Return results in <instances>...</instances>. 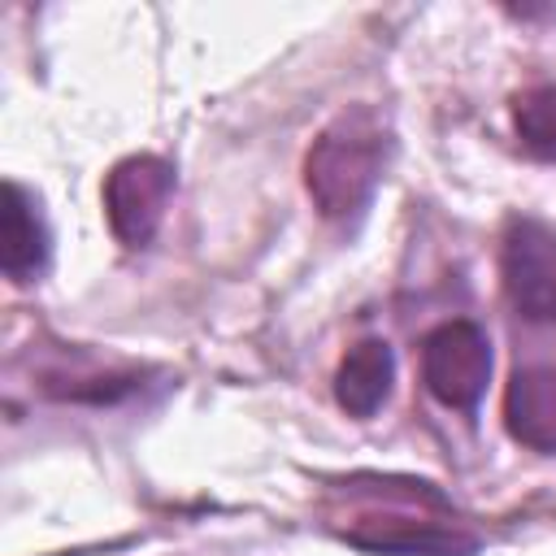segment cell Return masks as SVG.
I'll return each mask as SVG.
<instances>
[{
	"instance_id": "1",
	"label": "cell",
	"mask_w": 556,
	"mask_h": 556,
	"mask_svg": "<svg viewBox=\"0 0 556 556\" xmlns=\"http://www.w3.org/2000/svg\"><path fill=\"white\" fill-rule=\"evenodd\" d=\"M391 126L378 109L352 104L343 109L304 156V187L326 222H356L391 161Z\"/></svg>"
},
{
	"instance_id": "2",
	"label": "cell",
	"mask_w": 556,
	"mask_h": 556,
	"mask_svg": "<svg viewBox=\"0 0 556 556\" xmlns=\"http://www.w3.org/2000/svg\"><path fill=\"white\" fill-rule=\"evenodd\" d=\"M421 382L443 408H478L491 382V339L478 321H443L421 339Z\"/></svg>"
},
{
	"instance_id": "3",
	"label": "cell",
	"mask_w": 556,
	"mask_h": 556,
	"mask_svg": "<svg viewBox=\"0 0 556 556\" xmlns=\"http://www.w3.org/2000/svg\"><path fill=\"white\" fill-rule=\"evenodd\" d=\"M174 187H178V174L165 156L139 152V156L117 161L104 178V217H109V230L117 235V243L148 248L165 222Z\"/></svg>"
},
{
	"instance_id": "4",
	"label": "cell",
	"mask_w": 556,
	"mask_h": 556,
	"mask_svg": "<svg viewBox=\"0 0 556 556\" xmlns=\"http://www.w3.org/2000/svg\"><path fill=\"white\" fill-rule=\"evenodd\" d=\"M500 278L508 304L526 321L556 326V226L539 217H513L500 248Z\"/></svg>"
},
{
	"instance_id": "5",
	"label": "cell",
	"mask_w": 556,
	"mask_h": 556,
	"mask_svg": "<svg viewBox=\"0 0 556 556\" xmlns=\"http://www.w3.org/2000/svg\"><path fill=\"white\" fill-rule=\"evenodd\" d=\"M343 539L374 556H473L478 539L447 521L426 517H365L361 526L343 530Z\"/></svg>"
},
{
	"instance_id": "6",
	"label": "cell",
	"mask_w": 556,
	"mask_h": 556,
	"mask_svg": "<svg viewBox=\"0 0 556 556\" xmlns=\"http://www.w3.org/2000/svg\"><path fill=\"white\" fill-rule=\"evenodd\" d=\"M52 252V235L39 208V195L22 182H4V200H0V269L13 282H30Z\"/></svg>"
},
{
	"instance_id": "7",
	"label": "cell",
	"mask_w": 556,
	"mask_h": 556,
	"mask_svg": "<svg viewBox=\"0 0 556 556\" xmlns=\"http://www.w3.org/2000/svg\"><path fill=\"white\" fill-rule=\"evenodd\" d=\"M508 434L543 456H556V365H521L504 387Z\"/></svg>"
},
{
	"instance_id": "8",
	"label": "cell",
	"mask_w": 556,
	"mask_h": 556,
	"mask_svg": "<svg viewBox=\"0 0 556 556\" xmlns=\"http://www.w3.org/2000/svg\"><path fill=\"white\" fill-rule=\"evenodd\" d=\"M395 382V352L387 339H361L334 369V400L352 417H374Z\"/></svg>"
},
{
	"instance_id": "9",
	"label": "cell",
	"mask_w": 556,
	"mask_h": 556,
	"mask_svg": "<svg viewBox=\"0 0 556 556\" xmlns=\"http://www.w3.org/2000/svg\"><path fill=\"white\" fill-rule=\"evenodd\" d=\"M513 126L530 156L556 161V83L530 87L513 100Z\"/></svg>"
}]
</instances>
